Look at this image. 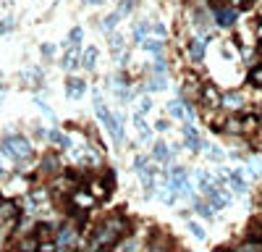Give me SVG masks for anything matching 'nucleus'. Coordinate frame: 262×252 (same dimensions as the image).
Returning <instances> with one entry per match:
<instances>
[{"instance_id": "1", "label": "nucleus", "mask_w": 262, "mask_h": 252, "mask_svg": "<svg viewBox=\"0 0 262 252\" xmlns=\"http://www.w3.org/2000/svg\"><path fill=\"white\" fill-rule=\"evenodd\" d=\"M128 231H131V223L123 213H111V216H105L95 228H92V242L86 244L90 249H113L123 237H128Z\"/></svg>"}, {"instance_id": "2", "label": "nucleus", "mask_w": 262, "mask_h": 252, "mask_svg": "<svg viewBox=\"0 0 262 252\" xmlns=\"http://www.w3.org/2000/svg\"><path fill=\"white\" fill-rule=\"evenodd\" d=\"M3 153L6 158H11L13 163H24L32 158V142L27 137H21V134H11L3 139Z\"/></svg>"}, {"instance_id": "3", "label": "nucleus", "mask_w": 262, "mask_h": 252, "mask_svg": "<svg viewBox=\"0 0 262 252\" xmlns=\"http://www.w3.org/2000/svg\"><path fill=\"white\" fill-rule=\"evenodd\" d=\"M210 11H212V21H215V27H223V29H231V27H236L238 8H231V6H226L223 0H221V3L210 6Z\"/></svg>"}, {"instance_id": "4", "label": "nucleus", "mask_w": 262, "mask_h": 252, "mask_svg": "<svg viewBox=\"0 0 262 252\" xmlns=\"http://www.w3.org/2000/svg\"><path fill=\"white\" fill-rule=\"evenodd\" d=\"M79 247V228L76 226H60L55 231V249H76Z\"/></svg>"}, {"instance_id": "5", "label": "nucleus", "mask_w": 262, "mask_h": 252, "mask_svg": "<svg viewBox=\"0 0 262 252\" xmlns=\"http://www.w3.org/2000/svg\"><path fill=\"white\" fill-rule=\"evenodd\" d=\"M196 100H200L202 108H223V92H221V87H215V84H202Z\"/></svg>"}, {"instance_id": "6", "label": "nucleus", "mask_w": 262, "mask_h": 252, "mask_svg": "<svg viewBox=\"0 0 262 252\" xmlns=\"http://www.w3.org/2000/svg\"><path fill=\"white\" fill-rule=\"evenodd\" d=\"M202 121H205V126H210L212 132H223L226 113H223V108H202Z\"/></svg>"}, {"instance_id": "7", "label": "nucleus", "mask_w": 262, "mask_h": 252, "mask_svg": "<svg viewBox=\"0 0 262 252\" xmlns=\"http://www.w3.org/2000/svg\"><path fill=\"white\" fill-rule=\"evenodd\" d=\"M223 108L228 111H236V113H242L247 108V95L242 90H231V92H223Z\"/></svg>"}, {"instance_id": "8", "label": "nucleus", "mask_w": 262, "mask_h": 252, "mask_svg": "<svg viewBox=\"0 0 262 252\" xmlns=\"http://www.w3.org/2000/svg\"><path fill=\"white\" fill-rule=\"evenodd\" d=\"M170 186H173V192H179V195H191V184H189V176L184 168H176V171L170 174Z\"/></svg>"}, {"instance_id": "9", "label": "nucleus", "mask_w": 262, "mask_h": 252, "mask_svg": "<svg viewBox=\"0 0 262 252\" xmlns=\"http://www.w3.org/2000/svg\"><path fill=\"white\" fill-rule=\"evenodd\" d=\"M223 132H226V134H231V137L247 134V129H244V113H233V116H226Z\"/></svg>"}, {"instance_id": "10", "label": "nucleus", "mask_w": 262, "mask_h": 252, "mask_svg": "<svg viewBox=\"0 0 262 252\" xmlns=\"http://www.w3.org/2000/svg\"><path fill=\"white\" fill-rule=\"evenodd\" d=\"M173 247L176 244L168 239L165 231H152V242L147 244V249H173Z\"/></svg>"}, {"instance_id": "11", "label": "nucleus", "mask_w": 262, "mask_h": 252, "mask_svg": "<svg viewBox=\"0 0 262 252\" xmlns=\"http://www.w3.org/2000/svg\"><path fill=\"white\" fill-rule=\"evenodd\" d=\"M181 132H184V139H186V144H189V150L200 153V150H202V139L196 137V129H194V126H191V123H186Z\"/></svg>"}, {"instance_id": "12", "label": "nucleus", "mask_w": 262, "mask_h": 252, "mask_svg": "<svg viewBox=\"0 0 262 252\" xmlns=\"http://www.w3.org/2000/svg\"><path fill=\"white\" fill-rule=\"evenodd\" d=\"M58 168H60V160H58L55 153H48L45 158H42V165H39L42 174H58Z\"/></svg>"}, {"instance_id": "13", "label": "nucleus", "mask_w": 262, "mask_h": 252, "mask_svg": "<svg viewBox=\"0 0 262 252\" xmlns=\"http://www.w3.org/2000/svg\"><path fill=\"white\" fill-rule=\"evenodd\" d=\"M189 55L191 60H202L205 58V37H196L189 42Z\"/></svg>"}, {"instance_id": "14", "label": "nucleus", "mask_w": 262, "mask_h": 252, "mask_svg": "<svg viewBox=\"0 0 262 252\" xmlns=\"http://www.w3.org/2000/svg\"><path fill=\"white\" fill-rule=\"evenodd\" d=\"M76 66H81V58H79V48H71L69 53H66V58H63V69H66V71H74Z\"/></svg>"}, {"instance_id": "15", "label": "nucleus", "mask_w": 262, "mask_h": 252, "mask_svg": "<svg viewBox=\"0 0 262 252\" xmlns=\"http://www.w3.org/2000/svg\"><path fill=\"white\" fill-rule=\"evenodd\" d=\"M247 79H249V84H252V87L262 90V63H254V66L247 71Z\"/></svg>"}, {"instance_id": "16", "label": "nucleus", "mask_w": 262, "mask_h": 252, "mask_svg": "<svg viewBox=\"0 0 262 252\" xmlns=\"http://www.w3.org/2000/svg\"><path fill=\"white\" fill-rule=\"evenodd\" d=\"M168 108H170V116L173 118H184L186 116V102H181V100H173Z\"/></svg>"}, {"instance_id": "17", "label": "nucleus", "mask_w": 262, "mask_h": 252, "mask_svg": "<svg viewBox=\"0 0 262 252\" xmlns=\"http://www.w3.org/2000/svg\"><path fill=\"white\" fill-rule=\"evenodd\" d=\"M84 95V81L69 79V97H81Z\"/></svg>"}, {"instance_id": "18", "label": "nucleus", "mask_w": 262, "mask_h": 252, "mask_svg": "<svg viewBox=\"0 0 262 252\" xmlns=\"http://www.w3.org/2000/svg\"><path fill=\"white\" fill-rule=\"evenodd\" d=\"M95 63H97V48H86V53H84V69H95Z\"/></svg>"}, {"instance_id": "19", "label": "nucleus", "mask_w": 262, "mask_h": 252, "mask_svg": "<svg viewBox=\"0 0 262 252\" xmlns=\"http://www.w3.org/2000/svg\"><path fill=\"white\" fill-rule=\"evenodd\" d=\"M152 158H155V160H160V163H165V160L170 158V153H168V147H165L163 142H158V144H155V153H152Z\"/></svg>"}, {"instance_id": "20", "label": "nucleus", "mask_w": 262, "mask_h": 252, "mask_svg": "<svg viewBox=\"0 0 262 252\" xmlns=\"http://www.w3.org/2000/svg\"><path fill=\"white\" fill-rule=\"evenodd\" d=\"M134 123H137V129H139V137H142V142H147V139H149V129H147L144 118H142V116H137V118H134Z\"/></svg>"}, {"instance_id": "21", "label": "nucleus", "mask_w": 262, "mask_h": 252, "mask_svg": "<svg viewBox=\"0 0 262 252\" xmlns=\"http://www.w3.org/2000/svg\"><path fill=\"white\" fill-rule=\"evenodd\" d=\"M142 45H144V50H149V53H163V42H160V39H144Z\"/></svg>"}, {"instance_id": "22", "label": "nucleus", "mask_w": 262, "mask_h": 252, "mask_svg": "<svg viewBox=\"0 0 262 252\" xmlns=\"http://www.w3.org/2000/svg\"><path fill=\"white\" fill-rule=\"evenodd\" d=\"M252 32H254V39L262 45V16H257V18L252 21Z\"/></svg>"}, {"instance_id": "23", "label": "nucleus", "mask_w": 262, "mask_h": 252, "mask_svg": "<svg viewBox=\"0 0 262 252\" xmlns=\"http://www.w3.org/2000/svg\"><path fill=\"white\" fill-rule=\"evenodd\" d=\"M81 37H84V32H81V27H76V29H71V34H69V42H71V48H79V42H81Z\"/></svg>"}, {"instance_id": "24", "label": "nucleus", "mask_w": 262, "mask_h": 252, "mask_svg": "<svg viewBox=\"0 0 262 252\" xmlns=\"http://www.w3.org/2000/svg\"><path fill=\"white\" fill-rule=\"evenodd\" d=\"M118 18H121V13H113V16H107V18L102 21V29H105V32H111V29L116 27V21H118Z\"/></svg>"}, {"instance_id": "25", "label": "nucleus", "mask_w": 262, "mask_h": 252, "mask_svg": "<svg viewBox=\"0 0 262 252\" xmlns=\"http://www.w3.org/2000/svg\"><path fill=\"white\" fill-rule=\"evenodd\" d=\"M189 228H191V234H194L196 239H205V228H202L200 223H194V221H189Z\"/></svg>"}, {"instance_id": "26", "label": "nucleus", "mask_w": 262, "mask_h": 252, "mask_svg": "<svg viewBox=\"0 0 262 252\" xmlns=\"http://www.w3.org/2000/svg\"><path fill=\"white\" fill-rule=\"evenodd\" d=\"M147 32H149V27H147V24H142V27H137V32H134V37H137V42H144V39H147Z\"/></svg>"}, {"instance_id": "27", "label": "nucleus", "mask_w": 262, "mask_h": 252, "mask_svg": "<svg viewBox=\"0 0 262 252\" xmlns=\"http://www.w3.org/2000/svg\"><path fill=\"white\" fill-rule=\"evenodd\" d=\"M223 3H226V6H231V8H238V11H242V8H249L247 0H223Z\"/></svg>"}, {"instance_id": "28", "label": "nucleus", "mask_w": 262, "mask_h": 252, "mask_svg": "<svg viewBox=\"0 0 262 252\" xmlns=\"http://www.w3.org/2000/svg\"><path fill=\"white\" fill-rule=\"evenodd\" d=\"M152 32H155L158 37H165V27L163 24H155V27H152Z\"/></svg>"}, {"instance_id": "29", "label": "nucleus", "mask_w": 262, "mask_h": 252, "mask_svg": "<svg viewBox=\"0 0 262 252\" xmlns=\"http://www.w3.org/2000/svg\"><path fill=\"white\" fill-rule=\"evenodd\" d=\"M11 27H13V18H6V21H3V27H0V34H3V32H8Z\"/></svg>"}, {"instance_id": "30", "label": "nucleus", "mask_w": 262, "mask_h": 252, "mask_svg": "<svg viewBox=\"0 0 262 252\" xmlns=\"http://www.w3.org/2000/svg\"><path fill=\"white\" fill-rule=\"evenodd\" d=\"M147 111H149V100L144 97V100H142V108H139V113H147Z\"/></svg>"}, {"instance_id": "31", "label": "nucleus", "mask_w": 262, "mask_h": 252, "mask_svg": "<svg viewBox=\"0 0 262 252\" xmlns=\"http://www.w3.org/2000/svg\"><path fill=\"white\" fill-rule=\"evenodd\" d=\"M257 116H259V118H262V102H259V105H257Z\"/></svg>"}, {"instance_id": "32", "label": "nucleus", "mask_w": 262, "mask_h": 252, "mask_svg": "<svg viewBox=\"0 0 262 252\" xmlns=\"http://www.w3.org/2000/svg\"><path fill=\"white\" fill-rule=\"evenodd\" d=\"M3 174H6V171H3V160H0V179H3Z\"/></svg>"}]
</instances>
